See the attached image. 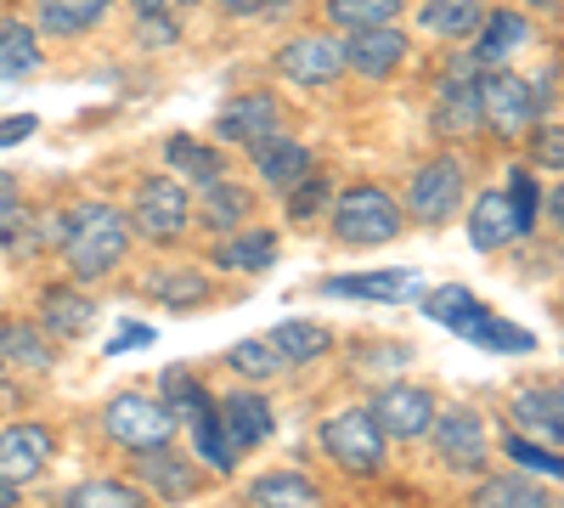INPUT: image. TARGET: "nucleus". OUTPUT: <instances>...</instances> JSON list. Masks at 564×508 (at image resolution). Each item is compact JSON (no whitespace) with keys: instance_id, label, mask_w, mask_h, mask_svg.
Wrapping results in <instances>:
<instances>
[{"instance_id":"f257e3e1","label":"nucleus","mask_w":564,"mask_h":508,"mask_svg":"<svg viewBox=\"0 0 564 508\" xmlns=\"http://www.w3.org/2000/svg\"><path fill=\"white\" fill-rule=\"evenodd\" d=\"M135 233H130V215L102 204V198H85L63 215V238H57V255L68 260V271L79 283H97L108 277L124 255H130Z\"/></svg>"},{"instance_id":"f03ea898","label":"nucleus","mask_w":564,"mask_h":508,"mask_svg":"<svg viewBox=\"0 0 564 508\" xmlns=\"http://www.w3.org/2000/svg\"><path fill=\"white\" fill-rule=\"evenodd\" d=\"M327 220H334V244H345V249H379V244L401 238L406 209H401L395 193L361 181V187H345L334 204H327Z\"/></svg>"},{"instance_id":"7ed1b4c3","label":"nucleus","mask_w":564,"mask_h":508,"mask_svg":"<svg viewBox=\"0 0 564 508\" xmlns=\"http://www.w3.org/2000/svg\"><path fill=\"white\" fill-rule=\"evenodd\" d=\"M322 452L334 457L339 469L350 475H379L384 469V452H390V435L379 430V419H372L367 407H345V412H327L322 430H316Z\"/></svg>"},{"instance_id":"20e7f679","label":"nucleus","mask_w":564,"mask_h":508,"mask_svg":"<svg viewBox=\"0 0 564 508\" xmlns=\"http://www.w3.org/2000/svg\"><path fill=\"white\" fill-rule=\"evenodd\" d=\"M130 233L148 244H175L186 226H193V193L181 187L175 175H148L130 198Z\"/></svg>"},{"instance_id":"39448f33","label":"nucleus","mask_w":564,"mask_h":508,"mask_svg":"<svg viewBox=\"0 0 564 508\" xmlns=\"http://www.w3.org/2000/svg\"><path fill=\"white\" fill-rule=\"evenodd\" d=\"M430 125H435V136H446V142H468V136L486 125V114H480V63H475V52L446 57L441 97H435Z\"/></svg>"},{"instance_id":"423d86ee","label":"nucleus","mask_w":564,"mask_h":508,"mask_svg":"<svg viewBox=\"0 0 564 508\" xmlns=\"http://www.w3.org/2000/svg\"><path fill=\"white\" fill-rule=\"evenodd\" d=\"M102 435L135 457V452L170 446V441H175V419H170V407H164V401L124 390V396H113V401L102 407Z\"/></svg>"},{"instance_id":"0eeeda50","label":"nucleus","mask_w":564,"mask_h":508,"mask_svg":"<svg viewBox=\"0 0 564 508\" xmlns=\"http://www.w3.org/2000/svg\"><path fill=\"white\" fill-rule=\"evenodd\" d=\"M536 90H531V79H520V74H508V68H480V114H486V125L497 130V136H520V130H531L536 125Z\"/></svg>"},{"instance_id":"6e6552de","label":"nucleus","mask_w":564,"mask_h":508,"mask_svg":"<svg viewBox=\"0 0 564 508\" xmlns=\"http://www.w3.org/2000/svg\"><path fill=\"white\" fill-rule=\"evenodd\" d=\"M468 198V187H463V164L457 159H430L417 175H412V187H406V215L412 220H423V226H446L452 215H457V204Z\"/></svg>"},{"instance_id":"1a4fd4ad","label":"nucleus","mask_w":564,"mask_h":508,"mask_svg":"<svg viewBox=\"0 0 564 508\" xmlns=\"http://www.w3.org/2000/svg\"><path fill=\"white\" fill-rule=\"evenodd\" d=\"M367 412L379 419V430H384L390 441H417V435H430L441 401L423 390V385H412V379H395V385H384L379 396L367 401Z\"/></svg>"},{"instance_id":"9d476101","label":"nucleus","mask_w":564,"mask_h":508,"mask_svg":"<svg viewBox=\"0 0 564 508\" xmlns=\"http://www.w3.org/2000/svg\"><path fill=\"white\" fill-rule=\"evenodd\" d=\"M430 441H435V457H441L446 469H457V475L486 469V419H480L475 407H446V412H435Z\"/></svg>"},{"instance_id":"9b49d317","label":"nucleus","mask_w":564,"mask_h":508,"mask_svg":"<svg viewBox=\"0 0 564 508\" xmlns=\"http://www.w3.org/2000/svg\"><path fill=\"white\" fill-rule=\"evenodd\" d=\"M52 457H57V435L34 424V419H18L0 430V480H12V486H34L45 469H52Z\"/></svg>"},{"instance_id":"f8f14e48","label":"nucleus","mask_w":564,"mask_h":508,"mask_svg":"<svg viewBox=\"0 0 564 508\" xmlns=\"http://www.w3.org/2000/svg\"><path fill=\"white\" fill-rule=\"evenodd\" d=\"M345 68L350 74H361V79H390L401 63H406V34H401V23H372V29H350L345 40Z\"/></svg>"},{"instance_id":"ddd939ff","label":"nucleus","mask_w":564,"mask_h":508,"mask_svg":"<svg viewBox=\"0 0 564 508\" xmlns=\"http://www.w3.org/2000/svg\"><path fill=\"white\" fill-rule=\"evenodd\" d=\"M276 68H282V79L322 90V85H334V79L345 74V45H339L334 34H294V40L276 52Z\"/></svg>"},{"instance_id":"4468645a","label":"nucleus","mask_w":564,"mask_h":508,"mask_svg":"<svg viewBox=\"0 0 564 508\" xmlns=\"http://www.w3.org/2000/svg\"><path fill=\"white\" fill-rule=\"evenodd\" d=\"M215 412H220V424H226V435H231L238 452H254V446H265L276 435V412H271V401L260 390H226L215 401Z\"/></svg>"},{"instance_id":"2eb2a0df","label":"nucleus","mask_w":564,"mask_h":508,"mask_svg":"<svg viewBox=\"0 0 564 508\" xmlns=\"http://www.w3.org/2000/svg\"><path fill=\"white\" fill-rule=\"evenodd\" d=\"M215 136L231 148H254L265 136H276V97L271 90H249V97H231L215 114Z\"/></svg>"},{"instance_id":"dca6fc26","label":"nucleus","mask_w":564,"mask_h":508,"mask_svg":"<svg viewBox=\"0 0 564 508\" xmlns=\"http://www.w3.org/2000/svg\"><path fill=\"white\" fill-rule=\"evenodd\" d=\"M135 475L159 502H193L198 486H204V469H193L186 457H175L170 446H153V452H135Z\"/></svg>"},{"instance_id":"f3484780","label":"nucleus","mask_w":564,"mask_h":508,"mask_svg":"<svg viewBox=\"0 0 564 508\" xmlns=\"http://www.w3.org/2000/svg\"><path fill=\"white\" fill-rule=\"evenodd\" d=\"M40 328L52 334L57 345L63 339H79V334H90V322H97V300L90 294H79V289H68V283H52V289H40Z\"/></svg>"},{"instance_id":"a211bd4d","label":"nucleus","mask_w":564,"mask_h":508,"mask_svg":"<svg viewBox=\"0 0 564 508\" xmlns=\"http://www.w3.org/2000/svg\"><path fill=\"white\" fill-rule=\"evenodd\" d=\"M0 367H23V374H52L57 367V339L40 322H0Z\"/></svg>"},{"instance_id":"6ab92c4d","label":"nucleus","mask_w":564,"mask_h":508,"mask_svg":"<svg viewBox=\"0 0 564 508\" xmlns=\"http://www.w3.org/2000/svg\"><path fill=\"white\" fill-rule=\"evenodd\" d=\"M249 159H254L260 181H265V187H276V193H289L294 181H305L316 170L311 164V148L305 142H289V136H265V142L249 148Z\"/></svg>"},{"instance_id":"aec40b11","label":"nucleus","mask_w":564,"mask_h":508,"mask_svg":"<svg viewBox=\"0 0 564 508\" xmlns=\"http://www.w3.org/2000/svg\"><path fill=\"white\" fill-rule=\"evenodd\" d=\"M513 424L525 435H542V441H558L564 446V385H531L508 401Z\"/></svg>"},{"instance_id":"412c9836","label":"nucleus","mask_w":564,"mask_h":508,"mask_svg":"<svg viewBox=\"0 0 564 508\" xmlns=\"http://www.w3.org/2000/svg\"><path fill=\"white\" fill-rule=\"evenodd\" d=\"M520 238V220H513L508 193H475V209H468V244L480 255H497Z\"/></svg>"},{"instance_id":"4be33fe9","label":"nucleus","mask_w":564,"mask_h":508,"mask_svg":"<svg viewBox=\"0 0 564 508\" xmlns=\"http://www.w3.org/2000/svg\"><path fill=\"white\" fill-rule=\"evenodd\" d=\"M113 0H34V29L52 40H79L108 18Z\"/></svg>"},{"instance_id":"5701e85b","label":"nucleus","mask_w":564,"mask_h":508,"mask_svg":"<svg viewBox=\"0 0 564 508\" xmlns=\"http://www.w3.org/2000/svg\"><path fill=\"white\" fill-rule=\"evenodd\" d=\"M249 502L254 508H322V486L305 469H271L249 480Z\"/></svg>"},{"instance_id":"b1692460","label":"nucleus","mask_w":564,"mask_h":508,"mask_svg":"<svg viewBox=\"0 0 564 508\" xmlns=\"http://www.w3.org/2000/svg\"><path fill=\"white\" fill-rule=\"evenodd\" d=\"M45 63V45H40V29L0 12V79H23Z\"/></svg>"},{"instance_id":"393cba45","label":"nucleus","mask_w":564,"mask_h":508,"mask_svg":"<svg viewBox=\"0 0 564 508\" xmlns=\"http://www.w3.org/2000/svg\"><path fill=\"white\" fill-rule=\"evenodd\" d=\"M412 283H417L412 271H339L322 283V294H334V300H406Z\"/></svg>"},{"instance_id":"a878e982","label":"nucleus","mask_w":564,"mask_h":508,"mask_svg":"<svg viewBox=\"0 0 564 508\" xmlns=\"http://www.w3.org/2000/svg\"><path fill=\"white\" fill-rule=\"evenodd\" d=\"M475 508H558V497L536 475H491L475 486Z\"/></svg>"},{"instance_id":"bb28decb","label":"nucleus","mask_w":564,"mask_h":508,"mask_svg":"<svg viewBox=\"0 0 564 508\" xmlns=\"http://www.w3.org/2000/svg\"><path fill=\"white\" fill-rule=\"evenodd\" d=\"M209 260L220 271H265V266H276V233H265V226H254V233H226L209 249Z\"/></svg>"},{"instance_id":"cd10ccee","label":"nucleus","mask_w":564,"mask_h":508,"mask_svg":"<svg viewBox=\"0 0 564 508\" xmlns=\"http://www.w3.org/2000/svg\"><path fill=\"white\" fill-rule=\"evenodd\" d=\"M468 345H480V350H502V356H525V350H536V339L520 328V322H508V316H491L486 305L475 311V316H468L463 322V328H457Z\"/></svg>"},{"instance_id":"c85d7f7f","label":"nucleus","mask_w":564,"mask_h":508,"mask_svg":"<svg viewBox=\"0 0 564 508\" xmlns=\"http://www.w3.org/2000/svg\"><path fill=\"white\" fill-rule=\"evenodd\" d=\"M525 34H531V23L513 12V7L486 12V23H480V34H475V63H480V68H497L513 45H525Z\"/></svg>"},{"instance_id":"c756f323","label":"nucleus","mask_w":564,"mask_h":508,"mask_svg":"<svg viewBox=\"0 0 564 508\" xmlns=\"http://www.w3.org/2000/svg\"><path fill=\"white\" fill-rule=\"evenodd\" d=\"M417 23L430 34H441V40H475L480 23H486V7L480 0H423Z\"/></svg>"},{"instance_id":"7c9ffc66","label":"nucleus","mask_w":564,"mask_h":508,"mask_svg":"<svg viewBox=\"0 0 564 508\" xmlns=\"http://www.w3.org/2000/svg\"><path fill=\"white\" fill-rule=\"evenodd\" d=\"M249 209H254V198H249V187H238V181H204V226L209 233H238V226L249 220Z\"/></svg>"},{"instance_id":"2f4dec72","label":"nucleus","mask_w":564,"mask_h":508,"mask_svg":"<svg viewBox=\"0 0 564 508\" xmlns=\"http://www.w3.org/2000/svg\"><path fill=\"white\" fill-rule=\"evenodd\" d=\"M271 345H276V356L289 361V367H305V361H316V356H327L334 350V334L322 328V322H276V328L265 334Z\"/></svg>"},{"instance_id":"473e14b6","label":"nucleus","mask_w":564,"mask_h":508,"mask_svg":"<svg viewBox=\"0 0 564 508\" xmlns=\"http://www.w3.org/2000/svg\"><path fill=\"white\" fill-rule=\"evenodd\" d=\"M164 159H170L186 181H198V187H204V181H220V175H226V153H215L209 142H198V136H170V142H164Z\"/></svg>"},{"instance_id":"72a5a7b5","label":"nucleus","mask_w":564,"mask_h":508,"mask_svg":"<svg viewBox=\"0 0 564 508\" xmlns=\"http://www.w3.org/2000/svg\"><path fill=\"white\" fill-rule=\"evenodd\" d=\"M159 390H164L159 401L170 407V419H175V424H198L204 412L215 407V396H209V390H204V385H198L193 374H186V367H170Z\"/></svg>"},{"instance_id":"f704fd0d","label":"nucleus","mask_w":564,"mask_h":508,"mask_svg":"<svg viewBox=\"0 0 564 508\" xmlns=\"http://www.w3.org/2000/svg\"><path fill=\"white\" fill-rule=\"evenodd\" d=\"M193 430V446H198V464L204 469H215V475H231L238 469V446H231V435H226V424H220V412L209 407L198 424H186Z\"/></svg>"},{"instance_id":"c9c22d12","label":"nucleus","mask_w":564,"mask_h":508,"mask_svg":"<svg viewBox=\"0 0 564 508\" xmlns=\"http://www.w3.org/2000/svg\"><path fill=\"white\" fill-rule=\"evenodd\" d=\"M322 12L334 29H372V23H395L406 12V0H322Z\"/></svg>"},{"instance_id":"e433bc0d","label":"nucleus","mask_w":564,"mask_h":508,"mask_svg":"<svg viewBox=\"0 0 564 508\" xmlns=\"http://www.w3.org/2000/svg\"><path fill=\"white\" fill-rule=\"evenodd\" d=\"M502 452H508V464L520 469V475H536V480H564V457H558L553 446L531 441L525 430H513V435L502 441Z\"/></svg>"},{"instance_id":"4c0bfd02","label":"nucleus","mask_w":564,"mask_h":508,"mask_svg":"<svg viewBox=\"0 0 564 508\" xmlns=\"http://www.w3.org/2000/svg\"><path fill=\"white\" fill-rule=\"evenodd\" d=\"M63 508H148V491L130 480H85L63 497Z\"/></svg>"},{"instance_id":"58836bf2","label":"nucleus","mask_w":564,"mask_h":508,"mask_svg":"<svg viewBox=\"0 0 564 508\" xmlns=\"http://www.w3.org/2000/svg\"><path fill=\"white\" fill-rule=\"evenodd\" d=\"M148 294L159 305H170V311H193V305H204L209 283H204V271H153L148 277Z\"/></svg>"},{"instance_id":"ea45409f","label":"nucleus","mask_w":564,"mask_h":508,"mask_svg":"<svg viewBox=\"0 0 564 508\" xmlns=\"http://www.w3.org/2000/svg\"><path fill=\"white\" fill-rule=\"evenodd\" d=\"M475 311H480V300H475V289H463V283H446V289L423 294V316L441 322V328H452V334H457Z\"/></svg>"},{"instance_id":"a19ab883","label":"nucleus","mask_w":564,"mask_h":508,"mask_svg":"<svg viewBox=\"0 0 564 508\" xmlns=\"http://www.w3.org/2000/svg\"><path fill=\"white\" fill-rule=\"evenodd\" d=\"M226 367H231V374H243V379H276L289 361L276 356L271 339H238V345L226 350Z\"/></svg>"},{"instance_id":"79ce46f5","label":"nucleus","mask_w":564,"mask_h":508,"mask_svg":"<svg viewBox=\"0 0 564 508\" xmlns=\"http://www.w3.org/2000/svg\"><path fill=\"white\" fill-rule=\"evenodd\" d=\"M327 198H334V187H327V175H305V181H294L289 187V198H282V209H289V220H316L322 209H327Z\"/></svg>"},{"instance_id":"37998d69","label":"nucleus","mask_w":564,"mask_h":508,"mask_svg":"<svg viewBox=\"0 0 564 508\" xmlns=\"http://www.w3.org/2000/svg\"><path fill=\"white\" fill-rule=\"evenodd\" d=\"M508 204H513V220H520V238L531 233V226H536V204H542V193H536V175L531 170H520V164H513L508 170Z\"/></svg>"},{"instance_id":"c03bdc74","label":"nucleus","mask_w":564,"mask_h":508,"mask_svg":"<svg viewBox=\"0 0 564 508\" xmlns=\"http://www.w3.org/2000/svg\"><path fill=\"white\" fill-rule=\"evenodd\" d=\"M531 159L564 175V125H531Z\"/></svg>"},{"instance_id":"a18cd8bd","label":"nucleus","mask_w":564,"mask_h":508,"mask_svg":"<svg viewBox=\"0 0 564 508\" xmlns=\"http://www.w3.org/2000/svg\"><path fill=\"white\" fill-rule=\"evenodd\" d=\"M220 7H226L231 18H271V12L289 7V0H220Z\"/></svg>"},{"instance_id":"49530a36","label":"nucleus","mask_w":564,"mask_h":508,"mask_svg":"<svg viewBox=\"0 0 564 508\" xmlns=\"http://www.w3.org/2000/svg\"><path fill=\"white\" fill-rule=\"evenodd\" d=\"M40 130L34 114H18V119H0V148H12V142H29V136Z\"/></svg>"},{"instance_id":"de8ad7c7","label":"nucleus","mask_w":564,"mask_h":508,"mask_svg":"<svg viewBox=\"0 0 564 508\" xmlns=\"http://www.w3.org/2000/svg\"><path fill=\"white\" fill-rule=\"evenodd\" d=\"M175 40V23L164 18V12H148L141 18V45H170Z\"/></svg>"},{"instance_id":"09e8293b","label":"nucleus","mask_w":564,"mask_h":508,"mask_svg":"<svg viewBox=\"0 0 564 508\" xmlns=\"http://www.w3.org/2000/svg\"><path fill=\"white\" fill-rule=\"evenodd\" d=\"M141 345H153V328H148V322H130L119 339H108V356H119V350H141Z\"/></svg>"},{"instance_id":"8fccbe9b","label":"nucleus","mask_w":564,"mask_h":508,"mask_svg":"<svg viewBox=\"0 0 564 508\" xmlns=\"http://www.w3.org/2000/svg\"><path fill=\"white\" fill-rule=\"evenodd\" d=\"M18 204H23V181L12 170H0V215H12Z\"/></svg>"},{"instance_id":"3c124183","label":"nucleus","mask_w":564,"mask_h":508,"mask_svg":"<svg viewBox=\"0 0 564 508\" xmlns=\"http://www.w3.org/2000/svg\"><path fill=\"white\" fill-rule=\"evenodd\" d=\"M547 215H553V226H558V233H564V181H558V187L547 193Z\"/></svg>"},{"instance_id":"603ef678","label":"nucleus","mask_w":564,"mask_h":508,"mask_svg":"<svg viewBox=\"0 0 564 508\" xmlns=\"http://www.w3.org/2000/svg\"><path fill=\"white\" fill-rule=\"evenodd\" d=\"M18 491H23V486H12V480H0V508H18Z\"/></svg>"},{"instance_id":"864d4df0","label":"nucleus","mask_w":564,"mask_h":508,"mask_svg":"<svg viewBox=\"0 0 564 508\" xmlns=\"http://www.w3.org/2000/svg\"><path fill=\"white\" fill-rule=\"evenodd\" d=\"M130 7H135L141 18H148V12H164V7H170V0H130Z\"/></svg>"},{"instance_id":"5fc2aeb1","label":"nucleus","mask_w":564,"mask_h":508,"mask_svg":"<svg viewBox=\"0 0 564 508\" xmlns=\"http://www.w3.org/2000/svg\"><path fill=\"white\" fill-rule=\"evenodd\" d=\"M520 7H553V0H520Z\"/></svg>"},{"instance_id":"6e6d98bb","label":"nucleus","mask_w":564,"mask_h":508,"mask_svg":"<svg viewBox=\"0 0 564 508\" xmlns=\"http://www.w3.org/2000/svg\"><path fill=\"white\" fill-rule=\"evenodd\" d=\"M0 385H7V367H0Z\"/></svg>"}]
</instances>
